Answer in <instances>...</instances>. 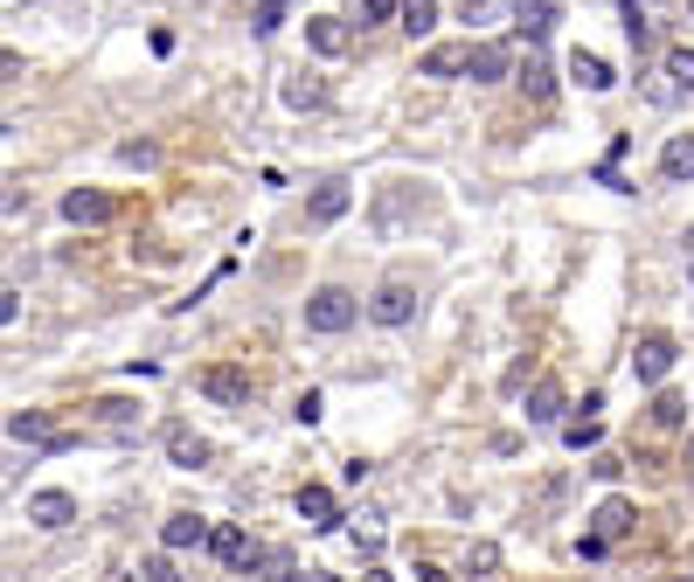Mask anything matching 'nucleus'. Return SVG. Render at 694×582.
Returning <instances> with one entry per match:
<instances>
[{
  "label": "nucleus",
  "mask_w": 694,
  "mask_h": 582,
  "mask_svg": "<svg viewBox=\"0 0 694 582\" xmlns=\"http://www.w3.org/2000/svg\"><path fill=\"white\" fill-rule=\"evenodd\" d=\"M362 299H354V291H341V284H320L313 299H305V333H348L354 320H362Z\"/></svg>",
  "instance_id": "nucleus-1"
},
{
  "label": "nucleus",
  "mask_w": 694,
  "mask_h": 582,
  "mask_svg": "<svg viewBox=\"0 0 694 582\" xmlns=\"http://www.w3.org/2000/svg\"><path fill=\"white\" fill-rule=\"evenodd\" d=\"M674 361H681V347H674V340H666V333H646V340L632 347V382L660 388L666 375H674Z\"/></svg>",
  "instance_id": "nucleus-2"
},
{
  "label": "nucleus",
  "mask_w": 694,
  "mask_h": 582,
  "mask_svg": "<svg viewBox=\"0 0 694 582\" xmlns=\"http://www.w3.org/2000/svg\"><path fill=\"white\" fill-rule=\"evenodd\" d=\"M348 208H354V188H348V180H320L313 201H305V222H313V229H333Z\"/></svg>",
  "instance_id": "nucleus-3"
},
{
  "label": "nucleus",
  "mask_w": 694,
  "mask_h": 582,
  "mask_svg": "<svg viewBox=\"0 0 694 582\" xmlns=\"http://www.w3.org/2000/svg\"><path fill=\"white\" fill-rule=\"evenodd\" d=\"M369 320L375 326H410V320H417V291H410V284H382L369 299Z\"/></svg>",
  "instance_id": "nucleus-4"
},
{
  "label": "nucleus",
  "mask_w": 694,
  "mask_h": 582,
  "mask_svg": "<svg viewBox=\"0 0 694 582\" xmlns=\"http://www.w3.org/2000/svg\"><path fill=\"white\" fill-rule=\"evenodd\" d=\"M562 409H570V395H562V382H556V375H542V382L528 388V423H535V430H556Z\"/></svg>",
  "instance_id": "nucleus-5"
},
{
  "label": "nucleus",
  "mask_w": 694,
  "mask_h": 582,
  "mask_svg": "<svg viewBox=\"0 0 694 582\" xmlns=\"http://www.w3.org/2000/svg\"><path fill=\"white\" fill-rule=\"evenodd\" d=\"M209 534H216V527L201 520V513H167V520H160V548H174V554L209 548Z\"/></svg>",
  "instance_id": "nucleus-6"
},
{
  "label": "nucleus",
  "mask_w": 694,
  "mask_h": 582,
  "mask_svg": "<svg viewBox=\"0 0 694 582\" xmlns=\"http://www.w3.org/2000/svg\"><path fill=\"white\" fill-rule=\"evenodd\" d=\"M201 395L222 403V409H244L250 403V375L244 367H209V375H201Z\"/></svg>",
  "instance_id": "nucleus-7"
},
{
  "label": "nucleus",
  "mask_w": 694,
  "mask_h": 582,
  "mask_svg": "<svg viewBox=\"0 0 694 582\" xmlns=\"http://www.w3.org/2000/svg\"><path fill=\"white\" fill-rule=\"evenodd\" d=\"M473 84H507V76H514V49L507 42H473Z\"/></svg>",
  "instance_id": "nucleus-8"
},
{
  "label": "nucleus",
  "mask_w": 694,
  "mask_h": 582,
  "mask_svg": "<svg viewBox=\"0 0 694 582\" xmlns=\"http://www.w3.org/2000/svg\"><path fill=\"white\" fill-rule=\"evenodd\" d=\"M299 520L320 527V534H333V527H341V499H333L327 486H299Z\"/></svg>",
  "instance_id": "nucleus-9"
},
{
  "label": "nucleus",
  "mask_w": 694,
  "mask_h": 582,
  "mask_svg": "<svg viewBox=\"0 0 694 582\" xmlns=\"http://www.w3.org/2000/svg\"><path fill=\"white\" fill-rule=\"evenodd\" d=\"M466 70H473V42H438L417 63V76H466Z\"/></svg>",
  "instance_id": "nucleus-10"
},
{
  "label": "nucleus",
  "mask_w": 694,
  "mask_h": 582,
  "mask_svg": "<svg viewBox=\"0 0 694 582\" xmlns=\"http://www.w3.org/2000/svg\"><path fill=\"white\" fill-rule=\"evenodd\" d=\"M209 554H216L222 569H250V562H257V541L244 534V527H216V534H209Z\"/></svg>",
  "instance_id": "nucleus-11"
},
{
  "label": "nucleus",
  "mask_w": 694,
  "mask_h": 582,
  "mask_svg": "<svg viewBox=\"0 0 694 582\" xmlns=\"http://www.w3.org/2000/svg\"><path fill=\"white\" fill-rule=\"evenodd\" d=\"M29 520L56 534V527H70V520H76V499H70V492H56V486H49V492H29Z\"/></svg>",
  "instance_id": "nucleus-12"
},
{
  "label": "nucleus",
  "mask_w": 694,
  "mask_h": 582,
  "mask_svg": "<svg viewBox=\"0 0 694 582\" xmlns=\"http://www.w3.org/2000/svg\"><path fill=\"white\" fill-rule=\"evenodd\" d=\"M167 458L182 471H201V465H209V437H195L188 423H167Z\"/></svg>",
  "instance_id": "nucleus-13"
},
{
  "label": "nucleus",
  "mask_w": 694,
  "mask_h": 582,
  "mask_svg": "<svg viewBox=\"0 0 694 582\" xmlns=\"http://www.w3.org/2000/svg\"><path fill=\"white\" fill-rule=\"evenodd\" d=\"M556 14H562V0H514V29H521L528 42H542L556 29Z\"/></svg>",
  "instance_id": "nucleus-14"
},
{
  "label": "nucleus",
  "mask_w": 694,
  "mask_h": 582,
  "mask_svg": "<svg viewBox=\"0 0 694 582\" xmlns=\"http://www.w3.org/2000/svg\"><path fill=\"white\" fill-rule=\"evenodd\" d=\"M570 84H583L590 97H604L611 84H619V70H611L604 56H590V49H577V56H570Z\"/></svg>",
  "instance_id": "nucleus-15"
},
{
  "label": "nucleus",
  "mask_w": 694,
  "mask_h": 582,
  "mask_svg": "<svg viewBox=\"0 0 694 582\" xmlns=\"http://www.w3.org/2000/svg\"><path fill=\"white\" fill-rule=\"evenodd\" d=\"M105 216H112V201L97 195V188H70V195H63V222H76V229H97Z\"/></svg>",
  "instance_id": "nucleus-16"
},
{
  "label": "nucleus",
  "mask_w": 694,
  "mask_h": 582,
  "mask_svg": "<svg viewBox=\"0 0 694 582\" xmlns=\"http://www.w3.org/2000/svg\"><path fill=\"white\" fill-rule=\"evenodd\" d=\"M305 42H313V56H348V21L313 14V21H305Z\"/></svg>",
  "instance_id": "nucleus-17"
},
{
  "label": "nucleus",
  "mask_w": 694,
  "mask_h": 582,
  "mask_svg": "<svg viewBox=\"0 0 694 582\" xmlns=\"http://www.w3.org/2000/svg\"><path fill=\"white\" fill-rule=\"evenodd\" d=\"M632 520H639V513H632V499H604V507L590 513V527H598V534H611V541H625V534H632Z\"/></svg>",
  "instance_id": "nucleus-18"
},
{
  "label": "nucleus",
  "mask_w": 694,
  "mask_h": 582,
  "mask_svg": "<svg viewBox=\"0 0 694 582\" xmlns=\"http://www.w3.org/2000/svg\"><path fill=\"white\" fill-rule=\"evenodd\" d=\"M660 174H666V180H694V139H687V132H674V139H666Z\"/></svg>",
  "instance_id": "nucleus-19"
},
{
  "label": "nucleus",
  "mask_w": 694,
  "mask_h": 582,
  "mask_svg": "<svg viewBox=\"0 0 694 582\" xmlns=\"http://www.w3.org/2000/svg\"><path fill=\"white\" fill-rule=\"evenodd\" d=\"M8 437H14V444H49L56 430H49L42 409H14V416H8Z\"/></svg>",
  "instance_id": "nucleus-20"
},
{
  "label": "nucleus",
  "mask_w": 694,
  "mask_h": 582,
  "mask_svg": "<svg viewBox=\"0 0 694 582\" xmlns=\"http://www.w3.org/2000/svg\"><path fill=\"white\" fill-rule=\"evenodd\" d=\"M286 104H292V112H320L327 84H320V76H286Z\"/></svg>",
  "instance_id": "nucleus-21"
},
{
  "label": "nucleus",
  "mask_w": 694,
  "mask_h": 582,
  "mask_svg": "<svg viewBox=\"0 0 694 582\" xmlns=\"http://www.w3.org/2000/svg\"><path fill=\"white\" fill-rule=\"evenodd\" d=\"M562 444H570V451H598V444H604V430H598V416H570V423H562Z\"/></svg>",
  "instance_id": "nucleus-22"
},
{
  "label": "nucleus",
  "mask_w": 694,
  "mask_h": 582,
  "mask_svg": "<svg viewBox=\"0 0 694 582\" xmlns=\"http://www.w3.org/2000/svg\"><path fill=\"white\" fill-rule=\"evenodd\" d=\"M521 91H528V97H549V91H556V70L535 56V42H528V63H521Z\"/></svg>",
  "instance_id": "nucleus-23"
},
{
  "label": "nucleus",
  "mask_w": 694,
  "mask_h": 582,
  "mask_svg": "<svg viewBox=\"0 0 694 582\" xmlns=\"http://www.w3.org/2000/svg\"><path fill=\"white\" fill-rule=\"evenodd\" d=\"M396 21H403L410 35H431V29H438V0H403V14H396Z\"/></svg>",
  "instance_id": "nucleus-24"
},
{
  "label": "nucleus",
  "mask_w": 694,
  "mask_h": 582,
  "mask_svg": "<svg viewBox=\"0 0 694 582\" xmlns=\"http://www.w3.org/2000/svg\"><path fill=\"white\" fill-rule=\"evenodd\" d=\"M653 423H660V430H681V423H687V403H681L674 388H660V395H653Z\"/></svg>",
  "instance_id": "nucleus-25"
},
{
  "label": "nucleus",
  "mask_w": 694,
  "mask_h": 582,
  "mask_svg": "<svg viewBox=\"0 0 694 582\" xmlns=\"http://www.w3.org/2000/svg\"><path fill=\"white\" fill-rule=\"evenodd\" d=\"M97 416H105L118 437H133V423H139V409H133V403H118V395H105V403H97Z\"/></svg>",
  "instance_id": "nucleus-26"
},
{
  "label": "nucleus",
  "mask_w": 694,
  "mask_h": 582,
  "mask_svg": "<svg viewBox=\"0 0 694 582\" xmlns=\"http://www.w3.org/2000/svg\"><path fill=\"white\" fill-rule=\"evenodd\" d=\"M466 575H500V548L494 541H473L466 548Z\"/></svg>",
  "instance_id": "nucleus-27"
},
{
  "label": "nucleus",
  "mask_w": 694,
  "mask_h": 582,
  "mask_svg": "<svg viewBox=\"0 0 694 582\" xmlns=\"http://www.w3.org/2000/svg\"><path fill=\"white\" fill-rule=\"evenodd\" d=\"M619 14H625V35H632V49H646V42H653V21L639 14V0H619Z\"/></svg>",
  "instance_id": "nucleus-28"
},
{
  "label": "nucleus",
  "mask_w": 694,
  "mask_h": 582,
  "mask_svg": "<svg viewBox=\"0 0 694 582\" xmlns=\"http://www.w3.org/2000/svg\"><path fill=\"white\" fill-rule=\"evenodd\" d=\"M666 76H674L681 91H694V49H666Z\"/></svg>",
  "instance_id": "nucleus-29"
},
{
  "label": "nucleus",
  "mask_w": 694,
  "mask_h": 582,
  "mask_svg": "<svg viewBox=\"0 0 694 582\" xmlns=\"http://www.w3.org/2000/svg\"><path fill=\"white\" fill-rule=\"evenodd\" d=\"M139 575H146V582H174V548L146 554V562H139Z\"/></svg>",
  "instance_id": "nucleus-30"
},
{
  "label": "nucleus",
  "mask_w": 694,
  "mask_h": 582,
  "mask_svg": "<svg viewBox=\"0 0 694 582\" xmlns=\"http://www.w3.org/2000/svg\"><path fill=\"white\" fill-rule=\"evenodd\" d=\"M118 160H125V167H153L160 153H153V139H125V146H118Z\"/></svg>",
  "instance_id": "nucleus-31"
},
{
  "label": "nucleus",
  "mask_w": 694,
  "mask_h": 582,
  "mask_svg": "<svg viewBox=\"0 0 694 582\" xmlns=\"http://www.w3.org/2000/svg\"><path fill=\"white\" fill-rule=\"evenodd\" d=\"M320 409H327V395H320V388H305V395H299V403H292V416L305 423V430H313V423H320Z\"/></svg>",
  "instance_id": "nucleus-32"
},
{
  "label": "nucleus",
  "mask_w": 694,
  "mask_h": 582,
  "mask_svg": "<svg viewBox=\"0 0 694 582\" xmlns=\"http://www.w3.org/2000/svg\"><path fill=\"white\" fill-rule=\"evenodd\" d=\"M278 21H286V0H257V21H250V29H257V35H271Z\"/></svg>",
  "instance_id": "nucleus-33"
},
{
  "label": "nucleus",
  "mask_w": 694,
  "mask_h": 582,
  "mask_svg": "<svg viewBox=\"0 0 694 582\" xmlns=\"http://www.w3.org/2000/svg\"><path fill=\"white\" fill-rule=\"evenodd\" d=\"M375 222H382V229H396V222H403V195H396V188L375 201Z\"/></svg>",
  "instance_id": "nucleus-34"
},
{
  "label": "nucleus",
  "mask_w": 694,
  "mask_h": 582,
  "mask_svg": "<svg viewBox=\"0 0 694 582\" xmlns=\"http://www.w3.org/2000/svg\"><path fill=\"white\" fill-rule=\"evenodd\" d=\"M403 0H362V21H396Z\"/></svg>",
  "instance_id": "nucleus-35"
},
{
  "label": "nucleus",
  "mask_w": 694,
  "mask_h": 582,
  "mask_svg": "<svg viewBox=\"0 0 694 582\" xmlns=\"http://www.w3.org/2000/svg\"><path fill=\"white\" fill-rule=\"evenodd\" d=\"M14 320H21V291L8 284V291H0V326H14Z\"/></svg>",
  "instance_id": "nucleus-36"
},
{
  "label": "nucleus",
  "mask_w": 694,
  "mask_h": 582,
  "mask_svg": "<svg viewBox=\"0 0 694 582\" xmlns=\"http://www.w3.org/2000/svg\"><path fill=\"white\" fill-rule=\"evenodd\" d=\"M681 465H687V479H694V437H687V451H681Z\"/></svg>",
  "instance_id": "nucleus-37"
},
{
  "label": "nucleus",
  "mask_w": 694,
  "mask_h": 582,
  "mask_svg": "<svg viewBox=\"0 0 694 582\" xmlns=\"http://www.w3.org/2000/svg\"><path fill=\"white\" fill-rule=\"evenodd\" d=\"M687 8H694V0H687Z\"/></svg>",
  "instance_id": "nucleus-38"
}]
</instances>
